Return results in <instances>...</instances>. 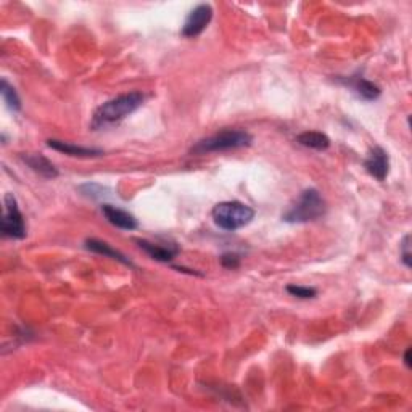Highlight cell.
Instances as JSON below:
<instances>
[{
	"label": "cell",
	"instance_id": "11",
	"mask_svg": "<svg viewBox=\"0 0 412 412\" xmlns=\"http://www.w3.org/2000/svg\"><path fill=\"white\" fill-rule=\"evenodd\" d=\"M23 163L31 168L34 173L39 174L44 179H57L60 176V171L55 168L49 158L40 155V153H23L21 155Z\"/></svg>",
	"mask_w": 412,
	"mask_h": 412
},
{
	"label": "cell",
	"instance_id": "1",
	"mask_svg": "<svg viewBox=\"0 0 412 412\" xmlns=\"http://www.w3.org/2000/svg\"><path fill=\"white\" fill-rule=\"evenodd\" d=\"M145 102V96L140 91H134L129 93H121L115 98L108 100L96 110L93 113L91 127L103 129L108 126L118 125L122 120H126L129 115L137 111Z\"/></svg>",
	"mask_w": 412,
	"mask_h": 412
},
{
	"label": "cell",
	"instance_id": "4",
	"mask_svg": "<svg viewBox=\"0 0 412 412\" xmlns=\"http://www.w3.org/2000/svg\"><path fill=\"white\" fill-rule=\"evenodd\" d=\"M211 216L214 224L222 231L235 232L250 224L255 217V210L242 202H222L214 206Z\"/></svg>",
	"mask_w": 412,
	"mask_h": 412
},
{
	"label": "cell",
	"instance_id": "14",
	"mask_svg": "<svg viewBox=\"0 0 412 412\" xmlns=\"http://www.w3.org/2000/svg\"><path fill=\"white\" fill-rule=\"evenodd\" d=\"M297 142L299 145L306 147V149L317 150V151H324L331 147V139L319 131H306L303 134H299L297 135Z\"/></svg>",
	"mask_w": 412,
	"mask_h": 412
},
{
	"label": "cell",
	"instance_id": "8",
	"mask_svg": "<svg viewBox=\"0 0 412 412\" xmlns=\"http://www.w3.org/2000/svg\"><path fill=\"white\" fill-rule=\"evenodd\" d=\"M134 242L137 244L139 248L144 250L147 255L151 258V260L160 261V263L173 261L181 251V248L176 244H153L144 239H135Z\"/></svg>",
	"mask_w": 412,
	"mask_h": 412
},
{
	"label": "cell",
	"instance_id": "9",
	"mask_svg": "<svg viewBox=\"0 0 412 412\" xmlns=\"http://www.w3.org/2000/svg\"><path fill=\"white\" fill-rule=\"evenodd\" d=\"M102 213L111 226L121 229V231H135L139 227L137 219L129 211L118 208V206L105 203L102 205Z\"/></svg>",
	"mask_w": 412,
	"mask_h": 412
},
{
	"label": "cell",
	"instance_id": "13",
	"mask_svg": "<svg viewBox=\"0 0 412 412\" xmlns=\"http://www.w3.org/2000/svg\"><path fill=\"white\" fill-rule=\"evenodd\" d=\"M84 246H86V250H89L92 253H97V255H103L107 258H111V260H115V261H120L121 264H125V266H127V268H135L132 264V261L129 260L125 253L115 250L113 246H111L107 242H103V240L87 239L84 242Z\"/></svg>",
	"mask_w": 412,
	"mask_h": 412
},
{
	"label": "cell",
	"instance_id": "6",
	"mask_svg": "<svg viewBox=\"0 0 412 412\" xmlns=\"http://www.w3.org/2000/svg\"><path fill=\"white\" fill-rule=\"evenodd\" d=\"M211 20H213V7L208 4L198 5L188 13L181 34L184 38H197L208 28Z\"/></svg>",
	"mask_w": 412,
	"mask_h": 412
},
{
	"label": "cell",
	"instance_id": "3",
	"mask_svg": "<svg viewBox=\"0 0 412 412\" xmlns=\"http://www.w3.org/2000/svg\"><path fill=\"white\" fill-rule=\"evenodd\" d=\"M253 142V135L244 129H224L211 137L202 139L190 149L192 155H206V153L237 150L250 147Z\"/></svg>",
	"mask_w": 412,
	"mask_h": 412
},
{
	"label": "cell",
	"instance_id": "7",
	"mask_svg": "<svg viewBox=\"0 0 412 412\" xmlns=\"http://www.w3.org/2000/svg\"><path fill=\"white\" fill-rule=\"evenodd\" d=\"M364 168H366L367 173L374 179L384 182L388 178V173H390V158H388V153L382 147L375 145L374 149H370L367 158L364 160Z\"/></svg>",
	"mask_w": 412,
	"mask_h": 412
},
{
	"label": "cell",
	"instance_id": "20",
	"mask_svg": "<svg viewBox=\"0 0 412 412\" xmlns=\"http://www.w3.org/2000/svg\"><path fill=\"white\" fill-rule=\"evenodd\" d=\"M404 364H406V367L411 369V366H412L411 364V348H408L404 353Z\"/></svg>",
	"mask_w": 412,
	"mask_h": 412
},
{
	"label": "cell",
	"instance_id": "15",
	"mask_svg": "<svg viewBox=\"0 0 412 412\" xmlns=\"http://www.w3.org/2000/svg\"><path fill=\"white\" fill-rule=\"evenodd\" d=\"M0 93H2L4 102L7 103V107L11 111H15V113L21 111V100L18 97V93H16L15 87L10 86L7 79H2V82H0Z\"/></svg>",
	"mask_w": 412,
	"mask_h": 412
},
{
	"label": "cell",
	"instance_id": "5",
	"mask_svg": "<svg viewBox=\"0 0 412 412\" xmlns=\"http://www.w3.org/2000/svg\"><path fill=\"white\" fill-rule=\"evenodd\" d=\"M2 235L7 239L23 240L26 237V222L18 208V202L13 197V193H7L4 198V214L2 226H0Z\"/></svg>",
	"mask_w": 412,
	"mask_h": 412
},
{
	"label": "cell",
	"instance_id": "19",
	"mask_svg": "<svg viewBox=\"0 0 412 412\" xmlns=\"http://www.w3.org/2000/svg\"><path fill=\"white\" fill-rule=\"evenodd\" d=\"M221 264H222V268H226V269H237L240 266V256L237 255V253L227 251L221 256Z\"/></svg>",
	"mask_w": 412,
	"mask_h": 412
},
{
	"label": "cell",
	"instance_id": "10",
	"mask_svg": "<svg viewBox=\"0 0 412 412\" xmlns=\"http://www.w3.org/2000/svg\"><path fill=\"white\" fill-rule=\"evenodd\" d=\"M338 81L346 87H351L356 96L361 100H364V102H374V100L379 98L382 93L379 86L374 84L372 81L362 78V76H351V78L348 79L341 78Z\"/></svg>",
	"mask_w": 412,
	"mask_h": 412
},
{
	"label": "cell",
	"instance_id": "12",
	"mask_svg": "<svg viewBox=\"0 0 412 412\" xmlns=\"http://www.w3.org/2000/svg\"><path fill=\"white\" fill-rule=\"evenodd\" d=\"M47 145H49L52 150L64 153V155L74 156V158H97L103 155L102 149L82 147V145H76V144L64 142V140H57V139H49L47 140Z\"/></svg>",
	"mask_w": 412,
	"mask_h": 412
},
{
	"label": "cell",
	"instance_id": "2",
	"mask_svg": "<svg viewBox=\"0 0 412 412\" xmlns=\"http://www.w3.org/2000/svg\"><path fill=\"white\" fill-rule=\"evenodd\" d=\"M327 213V203L317 188H306L297 202L282 214V221L288 224H304V222L317 221Z\"/></svg>",
	"mask_w": 412,
	"mask_h": 412
},
{
	"label": "cell",
	"instance_id": "18",
	"mask_svg": "<svg viewBox=\"0 0 412 412\" xmlns=\"http://www.w3.org/2000/svg\"><path fill=\"white\" fill-rule=\"evenodd\" d=\"M399 258L406 268H412V255H411V235H404V239L399 244Z\"/></svg>",
	"mask_w": 412,
	"mask_h": 412
},
{
	"label": "cell",
	"instance_id": "17",
	"mask_svg": "<svg viewBox=\"0 0 412 412\" xmlns=\"http://www.w3.org/2000/svg\"><path fill=\"white\" fill-rule=\"evenodd\" d=\"M79 192L82 195L87 197V198H92V200H97V198H103L107 193L110 192L107 187L100 185V184H84L79 187Z\"/></svg>",
	"mask_w": 412,
	"mask_h": 412
},
{
	"label": "cell",
	"instance_id": "16",
	"mask_svg": "<svg viewBox=\"0 0 412 412\" xmlns=\"http://www.w3.org/2000/svg\"><path fill=\"white\" fill-rule=\"evenodd\" d=\"M287 293H290L292 297L298 299H313L317 295V290L313 287H304V285H287Z\"/></svg>",
	"mask_w": 412,
	"mask_h": 412
}]
</instances>
